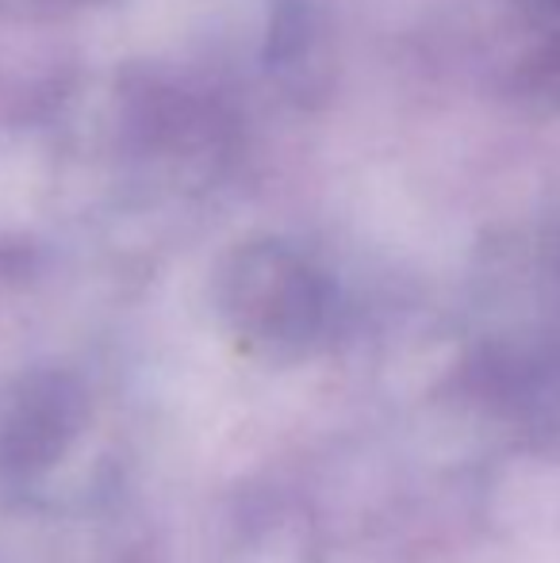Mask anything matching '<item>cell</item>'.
<instances>
[{"mask_svg": "<svg viewBox=\"0 0 560 563\" xmlns=\"http://www.w3.org/2000/svg\"><path fill=\"white\" fill-rule=\"evenodd\" d=\"M74 422H77L74 402H58V399L23 402V407L15 410L8 433H4V449L20 452L23 464H35V460L54 456V449L69 438Z\"/></svg>", "mask_w": 560, "mask_h": 563, "instance_id": "1", "label": "cell"}]
</instances>
